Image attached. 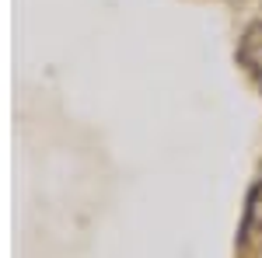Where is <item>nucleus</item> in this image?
I'll list each match as a JSON object with an SVG mask.
<instances>
[{
  "instance_id": "f03ea898",
  "label": "nucleus",
  "mask_w": 262,
  "mask_h": 258,
  "mask_svg": "<svg viewBox=\"0 0 262 258\" xmlns=\"http://www.w3.org/2000/svg\"><path fill=\"white\" fill-rule=\"evenodd\" d=\"M242 248H252L262 241V178L255 181V189L245 199V220H242Z\"/></svg>"
},
{
  "instance_id": "f257e3e1",
  "label": "nucleus",
  "mask_w": 262,
  "mask_h": 258,
  "mask_svg": "<svg viewBox=\"0 0 262 258\" xmlns=\"http://www.w3.org/2000/svg\"><path fill=\"white\" fill-rule=\"evenodd\" d=\"M238 63H242L245 74H248V80L262 91V21L245 28L242 42H238Z\"/></svg>"
}]
</instances>
